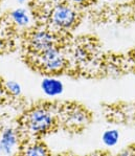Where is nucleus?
Returning <instances> with one entry per match:
<instances>
[{
    "label": "nucleus",
    "mask_w": 135,
    "mask_h": 156,
    "mask_svg": "<svg viewBox=\"0 0 135 156\" xmlns=\"http://www.w3.org/2000/svg\"><path fill=\"white\" fill-rule=\"evenodd\" d=\"M105 14L116 22H132L135 20V0H129L123 4L115 6L109 11H106Z\"/></svg>",
    "instance_id": "423d86ee"
},
{
    "label": "nucleus",
    "mask_w": 135,
    "mask_h": 156,
    "mask_svg": "<svg viewBox=\"0 0 135 156\" xmlns=\"http://www.w3.org/2000/svg\"><path fill=\"white\" fill-rule=\"evenodd\" d=\"M57 124L56 114L48 106H36L23 116L22 127L33 136H42L52 132Z\"/></svg>",
    "instance_id": "f257e3e1"
},
{
    "label": "nucleus",
    "mask_w": 135,
    "mask_h": 156,
    "mask_svg": "<svg viewBox=\"0 0 135 156\" xmlns=\"http://www.w3.org/2000/svg\"><path fill=\"white\" fill-rule=\"evenodd\" d=\"M19 156H50L46 146L39 140L27 143L20 150Z\"/></svg>",
    "instance_id": "6e6552de"
},
{
    "label": "nucleus",
    "mask_w": 135,
    "mask_h": 156,
    "mask_svg": "<svg viewBox=\"0 0 135 156\" xmlns=\"http://www.w3.org/2000/svg\"><path fill=\"white\" fill-rule=\"evenodd\" d=\"M73 57L76 59V61L80 62H87L91 57V51L89 50L88 47H86L85 45H80V46L76 47L73 50Z\"/></svg>",
    "instance_id": "9b49d317"
},
{
    "label": "nucleus",
    "mask_w": 135,
    "mask_h": 156,
    "mask_svg": "<svg viewBox=\"0 0 135 156\" xmlns=\"http://www.w3.org/2000/svg\"><path fill=\"white\" fill-rule=\"evenodd\" d=\"M14 21L17 23L18 25H25L28 21L27 15L23 9H17V11L12 13Z\"/></svg>",
    "instance_id": "ddd939ff"
},
{
    "label": "nucleus",
    "mask_w": 135,
    "mask_h": 156,
    "mask_svg": "<svg viewBox=\"0 0 135 156\" xmlns=\"http://www.w3.org/2000/svg\"><path fill=\"white\" fill-rule=\"evenodd\" d=\"M1 48H2V43L0 41V51H1Z\"/></svg>",
    "instance_id": "dca6fc26"
},
{
    "label": "nucleus",
    "mask_w": 135,
    "mask_h": 156,
    "mask_svg": "<svg viewBox=\"0 0 135 156\" xmlns=\"http://www.w3.org/2000/svg\"><path fill=\"white\" fill-rule=\"evenodd\" d=\"M4 88H5L6 93L12 97H18L21 93V86L14 81H8L4 83Z\"/></svg>",
    "instance_id": "f8f14e48"
},
{
    "label": "nucleus",
    "mask_w": 135,
    "mask_h": 156,
    "mask_svg": "<svg viewBox=\"0 0 135 156\" xmlns=\"http://www.w3.org/2000/svg\"><path fill=\"white\" fill-rule=\"evenodd\" d=\"M8 94L5 91V88H4V83H2L0 81V104L3 102V100L5 99V95Z\"/></svg>",
    "instance_id": "2eb2a0df"
},
{
    "label": "nucleus",
    "mask_w": 135,
    "mask_h": 156,
    "mask_svg": "<svg viewBox=\"0 0 135 156\" xmlns=\"http://www.w3.org/2000/svg\"><path fill=\"white\" fill-rule=\"evenodd\" d=\"M58 37L49 30H36L26 37V48L30 56H35L54 46H58Z\"/></svg>",
    "instance_id": "20e7f679"
},
{
    "label": "nucleus",
    "mask_w": 135,
    "mask_h": 156,
    "mask_svg": "<svg viewBox=\"0 0 135 156\" xmlns=\"http://www.w3.org/2000/svg\"><path fill=\"white\" fill-rule=\"evenodd\" d=\"M63 123L69 127L84 126L88 122V113L84 108L78 105H67L62 110Z\"/></svg>",
    "instance_id": "39448f33"
},
{
    "label": "nucleus",
    "mask_w": 135,
    "mask_h": 156,
    "mask_svg": "<svg viewBox=\"0 0 135 156\" xmlns=\"http://www.w3.org/2000/svg\"><path fill=\"white\" fill-rule=\"evenodd\" d=\"M102 140L104 145L107 147H114L119 140V132L115 129H110L104 132L102 136Z\"/></svg>",
    "instance_id": "9d476101"
},
{
    "label": "nucleus",
    "mask_w": 135,
    "mask_h": 156,
    "mask_svg": "<svg viewBox=\"0 0 135 156\" xmlns=\"http://www.w3.org/2000/svg\"><path fill=\"white\" fill-rule=\"evenodd\" d=\"M19 144V133L16 129L4 128L0 135V152L4 155H11Z\"/></svg>",
    "instance_id": "0eeeda50"
},
{
    "label": "nucleus",
    "mask_w": 135,
    "mask_h": 156,
    "mask_svg": "<svg viewBox=\"0 0 135 156\" xmlns=\"http://www.w3.org/2000/svg\"><path fill=\"white\" fill-rule=\"evenodd\" d=\"M48 20L50 24L60 30H73L80 22V13L76 6L69 4H58L50 9Z\"/></svg>",
    "instance_id": "7ed1b4c3"
},
{
    "label": "nucleus",
    "mask_w": 135,
    "mask_h": 156,
    "mask_svg": "<svg viewBox=\"0 0 135 156\" xmlns=\"http://www.w3.org/2000/svg\"><path fill=\"white\" fill-rule=\"evenodd\" d=\"M43 92L48 97H57L63 92L64 86L59 80L54 78H46L42 81L41 84Z\"/></svg>",
    "instance_id": "1a4fd4ad"
},
{
    "label": "nucleus",
    "mask_w": 135,
    "mask_h": 156,
    "mask_svg": "<svg viewBox=\"0 0 135 156\" xmlns=\"http://www.w3.org/2000/svg\"><path fill=\"white\" fill-rule=\"evenodd\" d=\"M72 3L74 4V6H81V8H87V6L92 5L93 3H95L96 0H70Z\"/></svg>",
    "instance_id": "4468645a"
},
{
    "label": "nucleus",
    "mask_w": 135,
    "mask_h": 156,
    "mask_svg": "<svg viewBox=\"0 0 135 156\" xmlns=\"http://www.w3.org/2000/svg\"><path fill=\"white\" fill-rule=\"evenodd\" d=\"M32 57L35 66L41 71L48 74L62 73L67 66L66 57L58 46L48 48Z\"/></svg>",
    "instance_id": "f03ea898"
}]
</instances>
